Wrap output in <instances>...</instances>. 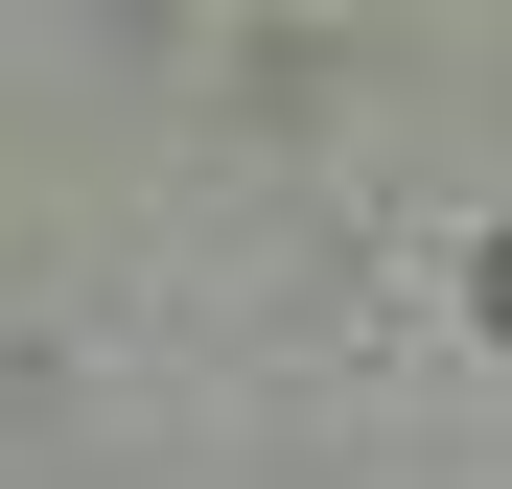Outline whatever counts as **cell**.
I'll use <instances>...</instances> for the list:
<instances>
[{
  "label": "cell",
  "mask_w": 512,
  "mask_h": 489,
  "mask_svg": "<svg viewBox=\"0 0 512 489\" xmlns=\"http://www.w3.org/2000/svg\"><path fill=\"white\" fill-rule=\"evenodd\" d=\"M489 326H512V233H489Z\"/></svg>",
  "instance_id": "6da1fadb"
}]
</instances>
